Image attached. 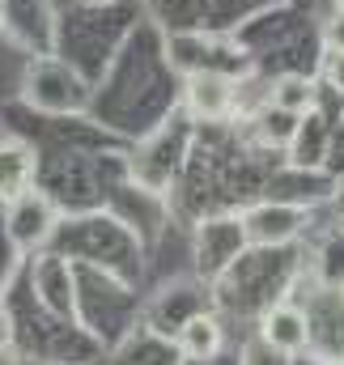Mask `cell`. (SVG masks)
<instances>
[{
	"label": "cell",
	"mask_w": 344,
	"mask_h": 365,
	"mask_svg": "<svg viewBox=\"0 0 344 365\" xmlns=\"http://www.w3.org/2000/svg\"><path fill=\"white\" fill-rule=\"evenodd\" d=\"M336 4H340V9H344V0H336Z\"/></svg>",
	"instance_id": "14"
},
{
	"label": "cell",
	"mask_w": 344,
	"mask_h": 365,
	"mask_svg": "<svg viewBox=\"0 0 344 365\" xmlns=\"http://www.w3.org/2000/svg\"><path fill=\"white\" fill-rule=\"evenodd\" d=\"M323 38H328V47H332V51H344V9H336V13H332V21H328Z\"/></svg>",
	"instance_id": "9"
},
{
	"label": "cell",
	"mask_w": 344,
	"mask_h": 365,
	"mask_svg": "<svg viewBox=\"0 0 344 365\" xmlns=\"http://www.w3.org/2000/svg\"><path fill=\"white\" fill-rule=\"evenodd\" d=\"M187 106L200 119H226L234 106V81L221 73H196L187 81Z\"/></svg>",
	"instance_id": "4"
},
{
	"label": "cell",
	"mask_w": 344,
	"mask_h": 365,
	"mask_svg": "<svg viewBox=\"0 0 344 365\" xmlns=\"http://www.w3.org/2000/svg\"><path fill=\"white\" fill-rule=\"evenodd\" d=\"M4 344H13V319H9V310H4V302H0V349Z\"/></svg>",
	"instance_id": "11"
},
{
	"label": "cell",
	"mask_w": 344,
	"mask_h": 365,
	"mask_svg": "<svg viewBox=\"0 0 344 365\" xmlns=\"http://www.w3.org/2000/svg\"><path fill=\"white\" fill-rule=\"evenodd\" d=\"M34 149L21 145V140H4L0 145V200H17L21 191L34 187Z\"/></svg>",
	"instance_id": "5"
},
{
	"label": "cell",
	"mask_w": 344,
	"mask_h": 365,
	"mask_svg": "<svg viewBox=\"0 0 344 365\" xmlns=\"http://www.w3.org/2000/svg\"><path fill=\"white\" fill-rule=\"evenodd\" d=\"M4 230H9V238H13V247L21 251V255H30V251H39L47 238H51V230H56V204L43 195V191H21L17 200H9V212H4Z\"/></svg>",
	"instance_id": "1"
},
{
	"label": "cell",
	"mask_w": 344,
	"mask_h": 365,
	"mask_svg": "<svg viewBox=\"0 0 344 365\" xmlns=\"http://www.w3.org/2000/svg\"><path fill=\"white\" fill-rule=\"evenodd\" d=\"M226 336H221V323L213 314H191L183 327H178V349L187 361H213L221 353Z\"/></svg>",
	"instance_id": "6"
},
{
	"label": "cell",
	"mask_w": 344,
	"mask_h": 365,
	"mask_svg": "<svg viewBox=\"0 0 344 365\" xmlns=\"http://www.w3.org/2000/svg\"><path fill=\"white\" fill-rule=\"evenodd\" d=\"M319 280L344 293V234H328L319 247Z\"/></svg>",
	"instance_id": "8"
},
{
	"label": "cell",
	"mask_w": 344,
	"mask_h": 365,
	"mask_svg": "<svg viewBox=\"0 0 344 365\" xmlns=\"http://www.w3.org/2000/svg\"><path fill=\"white\" fill-rule=\"evenodd\" d=\"M238 225H243V238H251L259 247H280L302 234V212L289 204H259Z\"/></svg>",
	"instance_id": "2"
},
{
	"label": "cell",
	"mask_w": 344,
	"mask_h": 365,
	"mask_svg": "<svg viewBox=\"0 0 344 365\" xmlns=\"http://www.w3.org/2000/svg\"><path fill=\"white\" fill-rule=\"evenodd\" d=\"M259 336H263V344L272 353L293 357V353H302L310 344V319L298 306H272L263 314V323H259Z\"/></svg>",
	"instance_id": "3"
},
{
	"label": "cell",
	"mask_w": 344,
	"mask_h": 365,
	"mask_svg": "<svg viewBox=\"0 0 344 365\" xmlns=\"http://www.w3.org/2000/svg\"><path fill=\"white\" fill-rule=\"evenodd\" d=\"M272 106L285 110V115H302V110L315 106V86L306 77H280L272 86Z\"/></svg>",
	"instance_id": "7"
},
{
	"label": "cell",
	"mask_w": 344,
	"mask_h": 365,
	"mask_svg": "<svg viewBox=\"0 0 344 365\" xmlns=\"http://www.w3.org/2000/svg\"><path fill=\"white\" fill-rule=\"evenodd\" d=\"M289 365H332V361H328V357H315V353H306V349H302V353H293V357H289Z\"/></svg>",
	"instance_id": "12"
},
{
	"label": "cell",
	"mask_w": 344,
	"mask_h": 365,
	"mask_svg": "<svg viewBox=\"0 0 344 365\" xmlns=\"http://www.w3.org/2000/svg\"><path fill=\"white\" fill-rule=\"evenodd\" d=\"M328 81L344 93V51H332L328 56Z\"/></svg>",
	"instance_id": "10"
},
{
	"label": "cell",
	"mask_w": 344,
	"mask_h": 365,
	"mask_svg": "<svg viewBox=\"0 0 344 365\" xmlns=\"http://www.w3.org/2000/svg\"><path fill=\"white\" fill-rule=\"evenodd\" d=\"M0 365H21V361H17V353H13V344H4V349H0Z\"/></svg>",
	"instance_id": "13"
}]
</instances>
